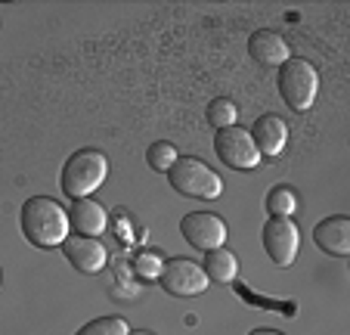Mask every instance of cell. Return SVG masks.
I'll use <instances>...</instances> for the list:
<instances>
[{
	"mask_svg": "<svg viewBox=\"0 0 350 335\" xmlns=\"http://www.w3.org/2000/svg\"><path fill=\"white\" fill-rule=\"evenodd\" d=\"M167 180L171 186L180 193V196H189V199H217L224 193V180L217 177V171H211L202 158H192V156H180L174 162V168L167 171Z\"/></svg>",
	"mask_w": 350,
	"mask_h": 335,
	"instance_id": "obj_3",
	"label": "cell"
},
{
	"mask_svg": "<svg viewBox=\"0 0 350 335\" xmlns=\"http://www.w3.org/2000/svg\"><path fill=\"white\" fill-rule=\"evenodd\" d=\"M68 227L75 230V236H103L106 230V208L93 199H75L68 208Z\"/></svg>",
	"mask_w": 350,
	"mask_h": 335,
	"instance_id": "obj_12",
	"label": "cell"
},
{
	"mask_svg": "<svg viewBox=\"0 0 350 335\" xmlns=\"http://www.w3.org/2000/svg\"><path fill=\"white\" fill-rule=\"evenodd\" d=\"M214 152H217V158L226 168H236V171H252V168L260 164V152L254 146L252 134L239 125L214 134Z\"/></svg>",
	"mask_w": 350,
	"mask_h": 335,
	"instance_id": "obj_5",
	"label": "cell"
},
{
	"mask_svg": "<svg viewBox=\"0 0 350 335\" xmlns=\"http://www.w3.org/2000/svg\"><path fill=\"white\" fill-rule=\"evenodd\" d=\"M161 267H165V264H161L159 255H139L137 258V270L143 276H161Z\"/></svg>",
	"mask_w": 350,
	"mask_h": 335,
	"instance_id": "obj_19",
	"label": "cell"
},
{
	"mask_svg": "<svg viewBox=\"0 0 350 335\" xmlns=\"http://www.w3.org/2000/svg\"><path fill=\"white\" fill-rule=\"evenodd\" d=\"M127 335H152V332H149V329H131Z\"/></svg>",
	"mask_w": 350,
	"mask_h": 335,
	"instance_id": "obj_21",
	"label": "cell"
},
{
	"mask_svg": "<svg viewBox=\"0 0 350 335\" xmlns=\"http://www.w3.org/2000/svg\"><path fill=\"white\" fill-rule=\"evenodd\" d=\"M62 251H66V261L75 270H81V273H99L106 267V258H109L106 245L90 236H68L62 243Z\"/></svg>",
	"mask_w": 350,
	"mask_h": 335,
	"instance_id": "obj_9",
	"label": "cell"
},
{
	"mask_svg": "<svg viewBox=\"0 0 350 335\" xmlns=\"http://www.w3.org/2000/svg\"><path fill=\"white\" fill-rule=\"evenodd\" d=\"M319 75L307 60H288L279 66V93L288 103V109L307 112L317 99Z\"/></svg>",
	"mask_w": 350,
	"mask_h": 335,
	"instance_id": "obj_4",
	"label": "cell"
},
{
	"mask_svg": "<svg viewBox=\"0 0 350 335\" xmlns=\"http://www.w3.org/2000/svg\"><path fill=\"white\" fill-rule=\"evenodd\" d=\"M202 270H205L208 283L230 286V283H236V276H239V258L232 255V251L226 249V245H220V249L205 251V261H202Z\"/></svg>",
	"mask_w": 350,
	"mask_h": 335,
	"instance_id": "obj_14",
	"label": "cell"
},
{
	"mask_svg": "<svg viewBox=\"0 0 350 335\" xmlns=\"http://www.w3.org/2000/svg\"><path fill=\"white\" fill-rule=\"evenodd\" d=\"M180 233L198 251L220 249L226 243V223L217 214H211V211H192V214H186L180 221Z\"/></svg>",
	"mask_w": 350,
	"mask_h": 335,
	"instance_id": "obj_8",
	"label": "cell"
},
{
	"mask_svg": "<svg viewBox=\"0 0 350 335\" xmlns=\"http://www.w3.org/2000/svg\"><path fill=\"white\" fill-rule=\"evenodd\" d=\"M313 243L332 258H347L350 255V217L335 214L317 223L313 230Z\"/></svg>",
	"mask_w": 350,
	"mask_h": 335,
	"instance_id": "obj_10",
	"label": "cell"
},
{
	"mask_svg": "<svg viewBox=\"0 0 350 335\" xmlns=\"http://www.w3.org/2000/svg\"><path fill=\"white\" fill-rule=\"evenodd\" d=\"M109 177V158L96 149H78L59 174V186L68 199H90V193H96Z\"/></svg>",
	"mask_w": 350,
	"mask_h": 335,
	"instance_id": "obj_2",
	"label": "cell"
},
{
	"mask_svg": "<svg viewBox=\"0 0 350 335\" xmlns=\"http://www.w3.org/2000/svg\"><path fill=\"white\" fill-rule=\"evenodd\" d=\"M248 53H252L254 62H260V66H267V69H279L282 62L291 60L288 44H285L276 32H270V28H260V32L252 34V40H248Z\"/></svg>",
	"mask_w": 350,
	"mask_h": 335,
	"instance_id": "obj_13",
	"label": "cell"
},
{
	"mask_svg": "<svg viewBox=\"0 0 350 335\" xmlns=\"http://www.w3.org/2000/svg\"><path fill=\"white\" fill-rule=\"evenodd\" d=\"M22 233L31 245L38 249H56L68 239L72 227H68V211L62 208L56 199L50 196H31L25 205H22Z\"/></svg>",
	"mask_w": 350,
	"mask_h": 335,
	"instance_id": "obj_1",
	"label": "cell"
},
{
	"mask_svg": "<svg viewBox=\"0 0 350 335\" xmlns=\"http://www.w3.org/2000/svg\"><path fill=\"white\" fill-rule=\"evenodd\" d=\"M295 208H297V196L288 186H273L267 193V211H270V217H291Z\"/></svg>",
	"mask_w": 350,
	"mask_h": 335,
	"instance_id": "obj_16",
	"label": "cell"
},
{
	"mask_svg": "<svg viewBox=\"0 0 350 335\" xmlns=\"http://www.w3.org/2000/svg\"><path fill=\"white\" fill-rule=\"evenodd\" d=\"M264 249L270 255L273 264L279 267H288L297 261V251H301V230L295 227L291 217H270L264 223Z\"/></svg>",
	"mask_w": 350,
	"mask_h": 335,
	"instance_id": "obj_7",
	"label": "cell"
},
{
	"mask_svg": "<svg viewBox=\"0 0 350 335\" xmlns=\"http://www.w3.org/2000/svg\"><path fill=\"white\" fill-rule=\"evenodd\" d=\"M159 283L174 298H196L208 289V276L202 264L189 261V258H174V261H165Z\"/></svg>",
	"mask_w": 350,
	"mask_h": 335,
	"instance_id": "obj_6",
	"label": "cell"
},
{
	"mask_svg": "<svg viewBox=\"0 0 350 335\" xmlns=\"http://www.w3.org/2000/svg\"><path fill=\"white\" fill-rule=\"evenodd\" d=\"M205 119H208V125H211L214 131H224V127H232V125H236L239 109H236V103H232V99L217 97V99H211V103H208Z\"/></svg>",
	"mask_w": 350,
	"mask_h": 335,
	"instance_id": "obj_15",
	"label": "cell"
},
{
	"mask_svg": "<svg viewBox=\"0 0 350 335\" xmlns=\"http://www.w3.org/2000/svg\"><path fill=\"white\" fill-rule=\"evenodd\" d=\"M248 335H282V332H276V329H252Z\"/></svg>",
	"mask_w": 350,
	"mask_h": 335,
	"instance_id": "obj_20",
	"label": "cell"
},
{
	"mask_svg": "<svg viewBox=\"0 0 350 335\" xmlns=\"http://www.w3.org/2000/svg\"><path fill=\"white\" fill-rule=\"evenodd\" d=\"M127 332H131V326L121 317H96V320L84 323L75 335H127Z\"/></svg>",
	"mask_w": 350,
	"mask_h": 335,
	"instance_id": "obj_17",
	"label": "cell"
},
{
	"mask_svg": "<svg viewBox=\"0 0 350 335\" xmlns=\"http://www.w3.org/2000/svg\"><path fill=\"white\" fill-rule=\"evenodd\" d=\"M252 140H254V146H258V152H260V158H276V156H282V149H285V143H288V125H285L279 115H260L258 121L252 125Z\"/></svg>",
	"mask_w": 350,
	"mask_h": 335,
	"instance_id": "obj_11",
	"label": "cell"
},
{
	"mask_svg": "<svg viewBox=\"0 0 350 335\" xmlns=\"http://www.w3.org/2000/svg\"><path fill=\"white\" fill-rule=\"evenodd\" d=\"M177 158H180L177 149H174L171 143H165V140L152 143V146H149V152H146V162H149V168H152V171H161V174L171 171Z\"/></svg>",
	"mask_w": 350,
	"mask_h": 335,
	"instance_id": "obj_18",
	"label": "cell"
}]
</instances>
